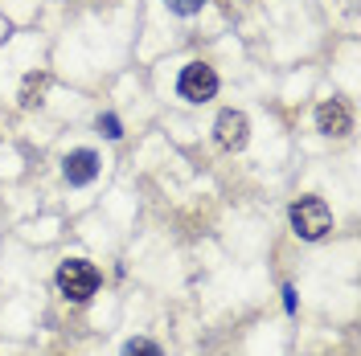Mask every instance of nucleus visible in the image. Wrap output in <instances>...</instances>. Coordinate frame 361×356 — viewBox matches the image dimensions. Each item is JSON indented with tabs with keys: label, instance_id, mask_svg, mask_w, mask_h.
Wrapping results in <instances>:
<instances>
[{
	"label": "nucleus",
	"instance_id": "nucleus-5",
	"mask_svg": "<svg viewBox=\"0 0 361 356\" xmlns=\"http://www.w3.org/2000/svg\"><path fill=\"white\" fill-rule=\"evenodd\" d=\"M62 172H66L70 184H90V180L99 177V156L94 152H70L66 160H62Z\"/></svg>",
	"mask_w": 361,
	"mask_h": 356
},
{
	"label": "nucleus",
	"instance_id": "nucleus-2",
	"mask_svg": "<svg viewBox=\"0 0 361 356\" xmlns=\"http://www.w3.org/2000/svg\"><path fill=\"white\" fill-rule=\"evenodd\" d=\"M292 225L300 238H308V242H316V238H324L329 234V225H333V213H329V205L320 197H300L292 205Z\"/></svg>",
	"mask_w": 361,
	"mask_h": 356
},
{
	"label": "nucleus",
	"instance_id": "nucleus-6",
	"mask_svg": "<svg viewBox=\"0 0 361 356\" xmlns=\"http://www.w3.org/2000/svg\"><path fill=\"white\" fill-rule=\"evenodd\" d=\"M316 123H320V132H324V135H345V132H349V111H345V103H337V98L320 103Z\"/></svg>",
	"mask_w": 361,
	"mask_h": 356
},
{
	"label": "nucleus",
	"instance_id": "nucleus-9",
	"mask_svg": "<svg viewBox=\"0 0 361 356\" xmlns=\"http://www.w3.org/2000/svg\"><path fill=\"white\" fill-rule=\"evenodd\" d=\"M99 132L107 135V139H119V119H115V115H99Z\"/></svg>",
	"mask_w": 361,
	"mask_h": 356
},
{
	"label": "nucleus",
	"instance_id": "nucleus-3",
	"mask_svg": "<svg viewBox=\"0 0 361 356\" xmlns=\"http://www.w3.org/2000/svg\"><path fill=\"white\" fill-rule=\"evenodd\" d=\"M180 98H189V103H209L214 94H218V74L202 62H189V66L180 70Z\"/></svg>",
	"mask_w": 361,
	"mask_h": 356
},
{
	"label": "nucleus",
	"instance_id": "nucleus-10",
	"mask_svg": "<svg viewBox=\"0 0 361 356\" xmlns=\"http://www.w3.org/2000/svg\"><path fill=\"white\" fill-rule=\"evenodd\" d=\"M202 4H205V0H169V8H173V13H180V17H189V13H197Z\"/></svg>",
	"mask_w": 361,
	"mask_h": 356
},
{
	"label": "nucleus",
	"instance_id": "nucleus-4",
	"mask_svg": "<svg viewBox=\"0 0 361 356\" xmlns=\"http://www.w3.org/2000/svg\"><path fill=\"white\" fill-rule=\"evenodd\" d=\"M247 132H250V123H247V115L243 111H222L218 115L214 135H218V144H222L226 152H238V148L247 144Z\"/></svg>",
	"mask_w": 361,
	"mask_h": 356
},
{
	"label": "nucleus",
	"instance_id": "nucleus-8",
	"mask_svg": "<svg viewBox=\"0 0 361 356\" xmlns=\"http://www.w3.org/2000/svg\"><path fill=\"white\" fill-rule=\"evenodd\" d=\"M123 356H164V352H160L152 340H132V344L123 348Z\"/></svg>",
	"mask_w": 361,
	"mask_h": 356
},
{
	"label": "nucleus",
	"instance_id": "nucleus-1",
	"mask_svg": "<svg viewBox=\"0 0 361 356\" xmlns=\"http://www.w3.org/2000/svg\"><path fill=\"white\" fill-rule=\"evenodd\" d=\"M94 287H99V270L90 267V262L70 258V262L58 267V291L66 295L70 303H87L90 295H94Z\"/></svg>",
	"mask_w": 361,
	"mask_h": 356
},
{
	"label": "nucleus",
	"instance_id": "nucleus-7",
	"mask_svg": "<svg viewBox=\"0 0 361 356\" xmlns=\"http://www.w3.org/2000/svg\"><path fill=\"white\" fill-rule=\"evenodd\" d=\"M45 87H49V74H29L25 87H21V107H37L42 94H45Z\"/></svg>",
	"mask_w": 361,
	"mask_h": 356
}]
</instances>
